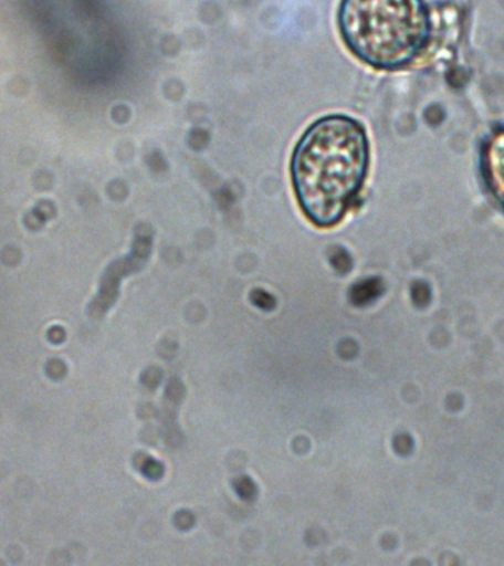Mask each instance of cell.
<instances>
[{
	"instance_id": "2",
	"label": "cell",
	"mask_w": 504,
	"mask_h": 566,
	"mask_svg": "<svg viewBox=\"0 0 504 566\" xmlns=\"http://www.w3.org/2000/svg\"><path fill=\"white\" fill-rule=\"evenodd\" d=\"M340 35L349 51L376 70L409 65L431 35V18L423 0H343Z\"/></svg>"
},
{
	"instance_id": "1",
	"label": "cell",
	"mask_w": 504,
	"mask_h": 566,
	"mask_svg": "<svg viewBox=\"0 0 504 566\" xmlns=\"http://www.w3.org/2000/svg\"><path fill=\"white\" fill-rule=\"evenodd\" d=\"M365 127L347 115L318 118L301 136L291 159L292 186L301 210L318 228L347 214L369 171Z\"/></svg>"
},
{
	"instance_id": "5",
	"label": "cell",
	"mask_w": 504,
	"mask_h": 566,
	"mask_svg": "<svg viewBox=\"0 0 504 566\" xmlns=\"http://www.w3.org/2000/svg\"><path fill=\"white\" fill-rule=\"evenodd\" d=\"M141 471L150 478H159L161 476L162 468L161 464L154 462L153 459H146L145 468Z\"/></svg>"
},
{
	"instance_id": "3",
	"label": "cell",
	"mask_w": 504,
	"mask_h": 566,
	"mask_svg": "<svg viewBox=\"0 0 504 566\" xmlns=\"http://www.w3.org/2000/svg\"><path fill=\"white\" fill-rule=\"evenodd\" d=\"M482 171L486 185L504 208V128L491 133L482 148Z\"/></svg>"
},
{
	"instance_id": "4",
	"label": "cell",
	"mask_w": 504,
	"mask_h": 566,
	"mask_svg": "<svg viewBox=\"0 0 504 566\" xmlns=\"http://www.w3.org/2000/svg\"><path fill=\"white\" fill-rule=\"evenodd\" d=\"M234 486H237L238 493L241 494L242 499L254 497V484H252V482L248 480V478H242V480H239L237 484H234Z\"/></svg>"
}]
</instances>
